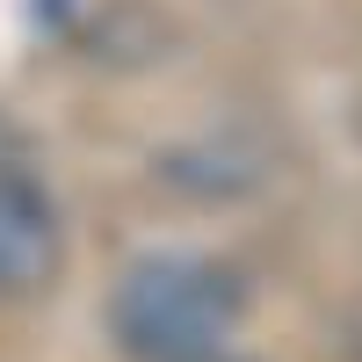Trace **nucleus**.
Masks as SVG:
<instances>
[{"mask_svg":"<svg viewBox=\"0 0 362 362\" xmlns=\"http://www.w3.org/2000/svg\"><path fill=\"white\" fill-rule=\"evenodd\" d=\"M247 290L210 254H145L109 290V334L131 362H210L225 355Z\"/></svg>","mask_w":362,"mask_h":362,"instance_id":"nucleus-1","label":"nucleus"},{"mask_svg":"<svg viewBox=\"0 0 362 362\" xmlns=\"http://www.w3.org/2000/svg\"><path fill=\"white\" fill-rule=\"evenodd\" d=\"M210 362H239V355H210Z\"/></svg>","mask_w":362,"mask_h":362,"instance_id":"nucleus-3","label":"nucleus"},{"mask_svg":"<svg viewBox=\"0 0 362 362\" xmlns=\"http://www.w3.org/2000/svg\"><path fill=\"white\" fill-rule=\"evenodd\" d=\"M66 261V225L37 174L0 167V297H37Z\"/></svg>","mask_w":362,"mask_h":362,"instance_id":"nucleus-2","label":"nucleus"}]
</instances>
